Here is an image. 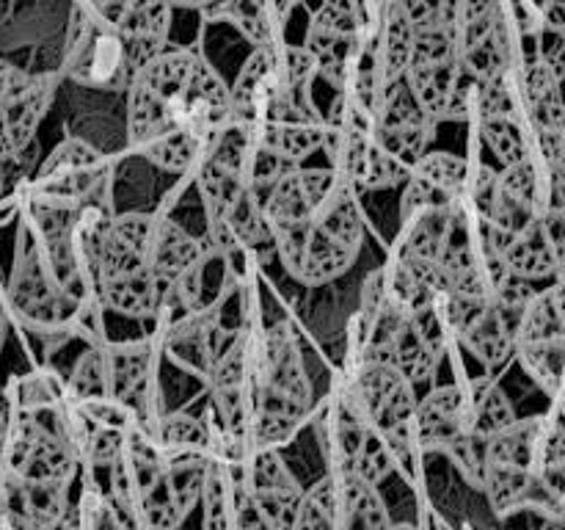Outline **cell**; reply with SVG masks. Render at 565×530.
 Returning <instances> with one entry per match:
<instances>
[{"label": "cell", "instance_id": "cell-5", "mask_svg": "<svg viewBox=\"0 0 565 530\" xmlns=\"http://www.w3.org/2000/svg\"><path fill=\"white\" fill-rule=\"evenodd\" d=\"M392 519L379 486L367 484L351 469H331L323 480L301 495L296 528L307 530H379Z\"/></svg>", "mask_w": 565, "mask_h": 530}, {"label": "cell", "instance_id": "cell-17", "mask_svg": "<svg viewBox=\"0 0 565 530\" xmlns=\"http://www.w3.org/2000/svg\"><path fill=\"white\" fill-rule=\"evenodd\" d=\"M97 351L108 398L130 406L132 398L149 384V373H152V346L147 340L97 342Z\"/></svg>", "mask_w": 565, "mask_h": 530}, {"label": "cell", "instance_id": "cell-2", "mask_svg": "<svg viewBox=\"0 0 565 530\" xmlns=\"http://www.w3.org/2000/svg\"><path fill=\"white\" fill-rule=\"evenodd\" d=\"M364 237L356 186L342 177L309 219L274 226V252L292 279L326 285L345 274Z\"/></svg>", "mask_w": 565, "mask_h": 530}, {"label": "cell", "instance_id": "cell-8", "mask_svg": "<svg viewBox=\"0 0 565 530\" xmlns=\"http://www.w3.org/2000/svg\"><path fill=\"white\" fill-rule=\"evenodd\" d=\"M345 381L367 425L379 434L406 425L417 406V392L412 381L384 359L359 362L356 368L345 370Z\"/></svg>", "mask_w": 565, "mask_h": 530}, {"label": "cell", "instance_id": "cell-19", "mask_svg": "<svg viewBox=\"0 0 565 530\" xmlns=\"http://www.w3.org/2000/svg\"><path fill=\"white\" fill-rule=\"evenodd\" d=\"M202 252L204 243L199 241V237H193L191 232L182 230L177 221L154 215L152 235H149L147 246V265L163 290L171 282L180 279V276L202 257Z\"/></svg>", "mask_w": 565, "mask_h": 530}, {"label": "cell", "instance_id": "cell-31", "mask_svg": "<svg viewBox=\"0 0 565 530\" xmlns=\"http://www.w3.org/2000/svg\"><path fill=\"white\" fill-rule=\"evenodd\" d=\"M22 155L17 152L14 147H11L9 136H6V125H3V114H0V180H6V177L11 174V171L17 169V163H20Z\"/></svg>", "mask_w": 565, "mask_h": 530}, {"label": "cell", "instance_id": "cell-15", "mask_svg": "<svg viewBox=\"0 0 565 530\" xmlns=\"http://www.w3.org/2000/svg\"><path fill=\"white\" fill-rule=\"evenodd\" d=\"M171 11L174 6L169 0H127V6L121 9L114 31L121 39V50H125L132 75L166 47Z\"/></svg>", "mask_w": 565, "mask_h": 530}, {"label": "cell", "instance_id": "cell-20", "mask_svg": "<svg viewBox=\"0 0 565 530\" xmlns=\"http://www.w3.org/2000/svg\"><path fill=\"white\" fill-rule=\"evenodd\" d=\"M461 386V434L489 439V436H494L497 431H502L516 420L508 395L491 379H472Z\"/></svg>", "mask_w": 565, "mask_h": 530}, {"label": "cell", "instance_id": "cell-11", "mask_svg": "<svg viewBox=\"0 0 565 530\" xmlns=\"http://www.w3.org/2000/svg\"><path fill=\"white\" fill-rule=\"evenodd\" d=\"M469 169L472 166L463 158L450 152H425L417 163L408 169L403 180L401 219L419 213V210L456 208L458 199L467 191Z\"/></svg>", "mask_w": 565, "mask_h": 530}, {"label": "cell", "instance_id": "cell-18", "mask_svg": "<svg viewBox=\"0 0 565 530\" xmlns=\"http://www.w3.org/2000/svg\"><path fill=\"white\" fill-rule=\"evenodd\" d=\"M511 276H519L524 282H544L561 279V271L565 263V252L557 248L546 235L541 215L533 224L524 226L513 237H508L505 246L500 248Z\"/></svg>", "mask_w": 565, "mask_h": 530}, {"label": "cell", "instance_id": "cell-30", "mask_svg": "<svg viewBox=\"0 0 565 530\" xmlns=\"http://www.w3.org/2000/svg\"><path fill=\"white\" fill-rule=\"evenodd\" d=\"M28 81H31V72H22L20 66L9 64V61H0V108L9 99H14L28 86Z\"/></svg>", "mask_w": 565, "mask_h": 530}, {"label": "cell", "instance_id": "cell-29", "mask_svg": "<svg viewBox=\"0 0 565 530\" xmlns=\"http://www.w3.org/2000/svg\"><path fill=\"white\" fill-rule=\"evenodd\" d=\"M61 524H81V528H119L121 513L110 497H103L99 491H86L75 508H66Z\"/></svg>", "mask_w": 565, "mask_h": 530}, {"label": "cell", "instance_id": "cell-1", "mask_svg": "<svg viewBox=\"0 0 565 530\" xmlns=\"http://www.w3.org/2000/svg\"><path fill=\"white\" fill-rule=\"evenodd\" d=\"M230 119V86L193 50L166 44L127 83V138L141 155L182 132L207 152L213 132Z\"/></svg>", "mask_w": 565, "mask_h": 530}, {"label": "cell", "instance_id": "cell-22", "mask_svg": "<svg viewBox=\"0 0 565 530\" xmlns=\"http://www.w3.org/2000/svg\"><path fill=\"white\" fill-rule=\"evenodd\" d=\"M163 287L154 279L152 271H138V274L114 276V279L97 282V296L105 309L125 318H149L160 309L163 301Z\"/></svg>", "mask_w": 565, "mask_h": 530}, {"label": "cell", "instance_id": "cell-26", "mask_svg": "<svg viewBox=\"0 0 565 530\" xmlns=\"http://www.w3.org/2000/svg\"><path fill=\"white\" fill-rule=\"evenodd\" d=\"M513 357H519V362L524 364L530 379H533L541 390L550 392L552 398L561 395L565 337L544 342H516V346H513Z\"/></svg>", "mask_w": 565, "mask_h": 530}, {"label": "cell", "instance_id": "cell-27", "mask_svg": "<svg viewBox=\"0 0 565 530\" xmlns=\"http://www.w3.org/2000/svg\"><path fill=\"white\" fill-rule=\"evenodd\" d=\"M480 138L502 166L527 158V121L522 116L500 114L478 119Z\"/></svg>", "mask_w": 565, "mask_h": 530}, {"label": "cell", "instance_id": "cell-23", "mask_svg": "<svg viewBox=\"0 0 565 530\" xmlns=\"http://www.w3.org/2000/svg\"><path fill=\"white\" fill-rule=\"evenodd\" d=\"M535 486H539V475H535L533 469L513 467V464L502 462H489V458L483 462L480 489L486 491V497H489V502L494 506L497 513H508L527 506Z\"/></svg>", "mask_w": 565, "mask_h": 530}, {"label": "cell", "instance_id": "cell-21", "mask_svg": "<svg viewBox=\"0 0 565 530\" xmlns=\"http://www.w3.org/2000/svg\"><path fill=\"white\" fill-rule=\"evenodd\" d=\"M53 86H55L53 75H31L28 86L0 108V114H3L6 136H9L11 147H14L20 155L33 144L39 121L44 119V114H47L50 108V99H53V92H55Z\"/></svg>", "mask_w": 565, "mask_h": 530}, {"label": "cell", "instance_id": "cell-10", "mask_svg": "<svg viewBox=\"0 0 565 530\" xmlns=\"http://www.w3.org/2000/svg\"><path fill=\"white\" fill-rule=\"evenodd\" d=\"M246 473L248 495H252V502L254 508H257L263 528H296L303 489L296 480V475L290 473V467L285 464V458L279 456V451L252 445Z\"/></svg>", "mask_w": 565, "mask_h": 530}, {"label": "cell", "instance_id": "cell-24", "mask_svg": "<svg viewBox=\"0 0 565 530\" xmlns=\"http://www.w3.org/2000/svg\"><path fill=\"white\" fill-rule=\"evenodd\" d=\"M386 362H390L397 373H403L414 386H417L436 373L441 357L428 346V342L423 340V337H419V331L414 329L412 320H408V315H406V320L397 326L395 337H392Z\"/></svg>", "mask_w": 565, "mask_h": 530}, {"label": "cell", "instance_id": "cell-28", "mask_svg": "<svg viewBox=\"0 0 565 530\" xmlns=\"http://www.w3.org/2000/svg\"><path fill=\"white\" fill-rule=\"evenodd\" d=\"M351 473H356L359 478L367 480V484L379 486L381 480L390 478L392 473H395V464H392V453L390 447H386L384 436L379 434L375 428L367 431V436H364L362 447H359V453L353 456L351 462Z\"/></svg>", "mask_w": 565, "mask_h": 530}, {"label": "cell", "instance_id": "cell-32", "mask_svg": "<svg viewBox=\"0 0 565 530\" xmlns=\"http://www.w3.org/2000/svg\"><path fill=\"white\" fill-rule=\"evenodd\" d=\"M171 6H180V9H207L213 0H169Z\"/></svg>", "mask_w": 565, "mask_h": 530}, {"label": "cell", "instance_id": "cell-6", "mask_svg": "<svg viewBox=\"0 0 565 530\" xmlns=\"http://www.w3.org/2000/svg\"><path fill=\"white\" fill-rule=\"evenodd\" d=\"M375 127H379L381 149L390 155L403 177L428 152L436 136V121L419 108L403 77L381 88L375 103Z\"/></svg>", "mask_w": 565, "mask_h": 530}, {"label": "cell", "instance_id": "cell-7", "mask_svg": "<svg viewBox=\"0 0 565 530\" xmlns=\"http://www.w3.org/2000/svg\"><path fill=\"white\" fill-rule=\"evenodd\" d=\"M105 180V163L97 149L86 141L70 138L53 149L47 163L31 186V202L53 204V208L77 210L88 199L97 197Z\"/></svg>", "mask_w": 565, "mask_h": 530}, {"label": "cell", "instance_id": "cell-14", "mask_svg": "<svg viewBox=\"0 0 565 530\" xmlns=\"http://www.w3.org/2000/svg\"><path fill=\"white\" fill-rule=\"evenodd\" d=\"M340 180L342 174L334 169H303V166L287 169L279 180L270 182L259 193L270 226L309 219L326 202V197L334 191Z\"/></svg>", "mask_w": 565, "mask_h": 530}, {"label": "cell", "instance_id": "cell-13", "mask_svg": "<svg viewBox=\"0 0 565 530\" xmlns=\"http://www.w3.org/2000/svg\"><path fill=\"white\" fill-rule=\"evenodd\" d=\"M315 431H318L320 451H323L326 462L331 469H348L353 456L362 447L364 436H367L370 425L364 420L362 409H359L356 398H353L351 386H348L345 375L340 384L329 392V398L320 406L318 417H315Z\"/></svg>", "mask_w": 565, "mask_h": 530}, {"label": "cell", "instance_id": "cell-12", "mask_svg": "<svg viewBox=\"0 0 565 530\" xmlns=\"http://www.w3.org/2000/svg\"><path fill=\"white\" fill-rule=\"evenodd\" d=\"M403 83L408 86L419 108L439 125V121L469 119L472 103V77L463 75L458 59L439 61H412L403 72Z\"/></svg>", "mask_w": 565, "mask_h": 530}, {"label": "cell", "instance_id": "cell-3", "mask_svg": "<svg viewBox=\"0 0 565 530\" xmlns=\"http://www.w3.org/2000/svg\"><path fill=\"white\" fill-rule=\"evenodd\" d=\"M257 414L248 442L279 451L301 431L312 406V381L307 375L301 346L287 324L257 331Z\"/></svg>", "mask_w": 565, "mask_h": 530}, {"label": "cell", "instance_id": "cell-25", "mask_svg": "<svg viewBox=\"0 0 565 530\" xmlns=\"http://www.w3.org/2000/svg\"><path fill=\"white\" fill-rule=\"evenodd\" d=\"M152 436L160 458L210 453V423L191 417V414H169V417L158 420Z\"/></svg>", "mask_w": 565, "mask_h": 530}, {"label": "cell", "instance_id": "cell-16", "mask_svg": "<svg viewBox=\"0 0 565 530\" xmlns=\"http://www.w3.org/2000/svg\"><path fill=\"white\" fill-rule=\"evenodd\" d=\"M254 132L270 152L301 166L309 155L323 147V116L312 108L307 97L292 103L279 119L254 125Z\"/></svg>", "mask_w": 565, "mask_h": 530}, {"label": "cell", "instance_id": "cell-4", "mask_svg": "<svg viewBox=\"0 0 565 530\" xmlns=\"http://www.w3.org/2000/svg\"><path fill=\"white\" fill-rule=\"evenodd\" d=\"M110 500L119 508L121 522L141 528H177L182 522L166 491L163 458L152 431L141 423H130L125 428L119 456L110 464Z\"/></svg>", "mask_w": 565, "mask_h": 530}, {"label": "cell", "instance_id": "cell-9", "mask_svg": "<svg viewBox=\"0 0 565 530\" xmlns=\"http://www.w3.org/2000/svg\"><path fill=\"white\" fill-rule=\"evenodd\" d=\"M298 99L307 97H296L285 86L279 70H276L274 44L254 47L246 64L241 66V75L230 86L232 116L241 121H248V125H265V121L279 119Z\"/></svg>", "mask_w": 565, "mask_h": 530}]
</instances>
